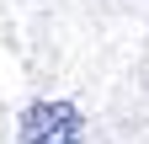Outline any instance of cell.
I'll use <instances>...</instances> for the list:
<instances>
[{"label": "cell", "mask_w": 149, "mask_h": 144, "mask_svg": "<svg viewBox=\"0 0 149 144\" xmlns=\"http://www.w3.org/2000/svg\"><path fill=\"white\" fill-rule=\"evenodd\" d=\"M85 123L74 101H32L22 112V144H80Z\"/></svg>", "instance_id": "obj_1"}]
</instances>
